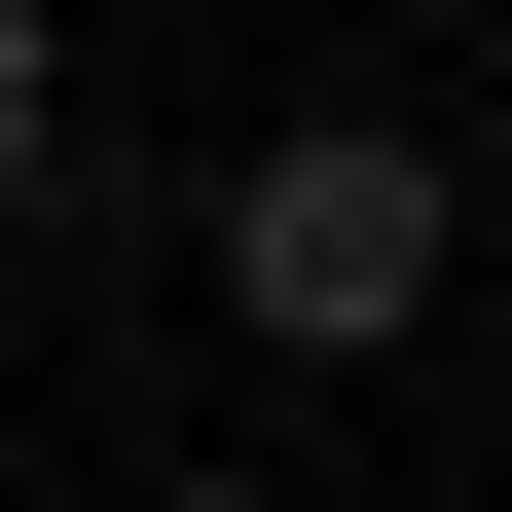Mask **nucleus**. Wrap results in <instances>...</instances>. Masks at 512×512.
<instances>
[{"label":"nucleus","mask_w":512,"mask_h":512,"mask_svg":"<svg viewBox=\"0 0 512 512\" xmlns=\"http://www.w3.org/2000/svg\"><path fill=\"white\" fill-rule=\"evenodd\" d=\"M37 147H74V37H37V0H0V220H37Z\"/></svg>","instance_id":"obj_2"},{"label":"nucleus","mask_w":512,"mask_h":512,"mask_svg":"<svg viewBox=\"0 0 512 512\" xmlns=\"http://www.w3.org/2000/svg\"><path fill=\"white\" fill-rule=\"evenodd\" d=\"M439 256H476V183H439L403 110L220 147V293H256V366H403V330H439Z\"/></svg>","instance_id":"obj_1"},{"label":"nucleus","mask_w":512,"mask_h":512,"mask_svg":"<svg viewBox=\"0 0 512 512\" xmlns=\"http://www.w3.org/2000/svg\"><path fill=\"white\" fill-rule=\"evenodd\" d=\"M110 512H293V476H110Z\"/></svg>","instance_id":"obj_3"}]
</instances>
